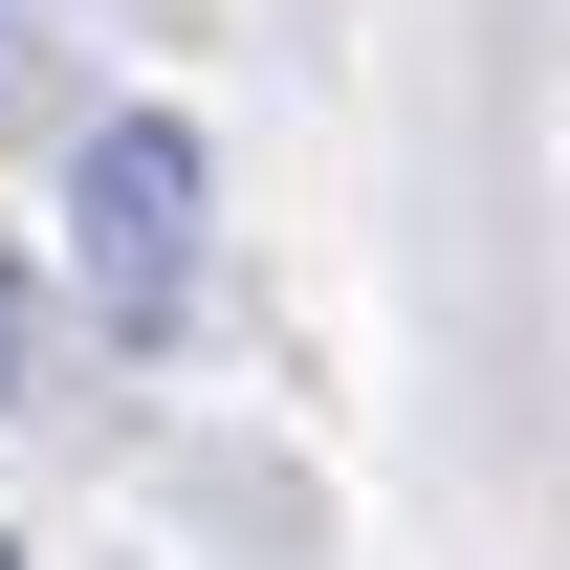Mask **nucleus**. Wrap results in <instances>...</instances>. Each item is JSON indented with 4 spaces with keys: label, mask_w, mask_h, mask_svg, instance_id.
<instances>
[{
    "label": "nucleus",
    "mask_w": 570,
    "mask_h": 570,
    "mask_svg": "<svg viewBox=\"0 0 570 570\" xmlns=\"http://www.w3.org/2000/svg\"><path fill=\"white\" fill-rule=\"evenodd\" d=\"M67 219H88V307H110V330H176V307H198V132H176V110H88Z\"/></svg>",
    "instance_id": "nucleus-1"
},
{
    "label": "nucleus",
    "mask_w": 570,
    "mask_h": 570,
    "mask_svg": "<svg viewBox=\"0 0 570 570\" xmlns=\"http://www.w3.org/2000/svg\"><path fill=\"white\" fill-rule=\"evenodd\" d=\"M45 395V285H22V242H0V417Z\"/></svg>",
    "instance_id": "nucleus-2"
},
{
    "label": "nucleus",
    "mask_w": 570,
    "mask_h": 570,
    "mask_svg": "<svg viewBox=\"0 0 570 570\" xmlns=\"http://www.w3.org/2000/svg\"><path fill=\"white\" fill-rule=\"evenodd\" d=\"M0 570H22V549H0Z\"/></svg>",
    "instance_id": "nucleus-3"
}]
</instances>
